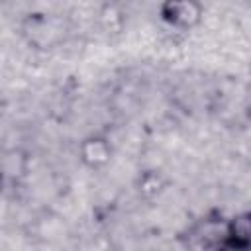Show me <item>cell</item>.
<instances>
[{"instance_id": "4", "label": "cell", "mask_w": 251, "mask_h": 251, "mask_svg": "<svg viewBox=\"0 0 251 251\" xmlns=\"http://www.w3.org/2000/svg\"><path fill=\"white\" fill-rule=\"evenodd\" d=\"M78 159L80 163L86 167V169H92V171H100L104 169L106 165H110L112 161V155H114V149H112V143L106 135L102 133H92V135H86L80 143H78Z\"/></svg>"}, {"instance_id": "5", "label": "cell", "mask_w": 251, "mask_h": 251, "mask_svg": "<svg viewBox=\"0 0 251 251\" xmlns=\"http://www.w3.org/2000/svg\"><path fill=\"white\" fill-rule=\"evenodd\" d=\"M227 243L231 251H251V210L227 218Z\"/></svg>"}, {"instance_id": "1", "label": "cell", "mask_w": 251, "mask_h": 251, "mask_svg": "<svg viewBox=\"0 0 251 251\" xmlns=\"http://www.w3.org/2000/svg\"><path fill=\"white\" fill-rule=\"evenodd\" d=\"M178 241L184 251H231L227 243V218L220 212H208L190 222Z\"/></svg>"}, {"instance_id": "6", "label": "cell", "mask_w": 251, "mask_h": 251, "mask_svg": "<svg viewBox=\"0 0 251 251\" xmlns=\"http://www.w3.org/2000/svg\"><path fill=\"white\" fill-rule=\"evenodd\" d=\"M167 184H169L167 176H165L161 171L151 169V171H143V173L139 175L135 188H137V194H139L141 198L153 200V198H157V196L163 194V190L167 188Z\"/></svg>"}, {"instance_id": "2", "label": "cell", "mask_w": 251, "mask_h": 251, "mask_svg": "<svg viewBox=\"0 0 251 251\" xmlns=\"http://www.w3.org/2000/svg\"><path fill=\"white\" fill-rule=\"evenodd\" d=\"M22 37L33 49H53L63 39V24L49 12H29L22 20Z\"/></svg>"}, {"instance_id": "3", "label": "cell", "mask_w": 251, "mask_h": 251, "mask_svg": "<svg viewBox=\"0 0 251 251\" xmlns=\"http://www.w3.org/2000/svg\"><path fill=\"white\" fill-rule=\"evenodd\" d=\"M159 18L175 29L190 31L202 24L204 6L196 0H167L159 6Z\"/></svg>"}]
</instances>
